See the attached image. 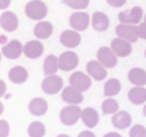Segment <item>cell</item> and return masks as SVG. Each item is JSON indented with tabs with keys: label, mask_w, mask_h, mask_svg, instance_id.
<instances>
[{
	"label": "cell",
	"mask_w": 146,
	"mask_h": 137,
	"mask_svg": "<svg viewBox=\"0 0 146 137\" xmlns=\"http://www.w3.org/2000/svg\"><path fill=\"white\" fill-rule=\"evenodd\" d=\"M129 80L136 86H145L146 85V71L140 67H135L129 71Z\"/></svg>",
	"instance_id": "cell-24"
},
{
	"label": "cell",
	"mask_w": 146,
	"mask_h": 137,
	"mask_svg": "<svg viewBox=\"0 0 146 137\" xmlns=\"http://www.w3.org/2000/svg\"><path fill=\"white\" fill-rule=\"evenodd\" d=\"M104 137H121L118 133H108V134H105Z\"/></svg>",
	"instance_id": "cell-36"
},
{
	"label": "cell",
	"mask_w": 146,
	"mask_h": 137,
	"mask_svg": "<svg viewBox=\"0 0 146 137\" xmlns=\"http://www.w3.org/2000/svg\"><path fill=\"white\" fill-rule=\"evenodd\" d=\"M115 34L117 36L123 38L129 42H136L139 40V34H137V26L130 23H120L115 28Z\"/></svg>",
	"instance_id": "cell-5"
},
{
	"label": "cell",
	"mask_w": 146,
	"mask_h": 137,
	"mask_svg": "<svg viewBox=\"0 0 146 137\" xmlns=\"http://www.w3.org/2000/svg\"><path fill=\"white\" fill-rule=\"evenodd\" d=\"M137 34H139V38L146 40V21L137 25Z\"/></svg>",
	"instance_id": "cell-31"
},
{
	"label": "cell",
	"mask_w": 146,
	"mask_h": 137,
	"mask_svg": "<svg viewBox=\"0 0 146 137\" xmlns=\"http://www.w3.org/2000/svg\"><path fill=\"white\" fill-rule=\"evenodd\" d=\"M113 126L120 128V130H124L127 127H130V124H131V115L129 113H126V111H118V113H115L113 115Z\"/></svg>",
	"instance_id": "cell-20"
},
{
	"label": "cell",
	"mask_w": 146,
	"mask_h": 137,
	"mask_svg": "<svg viewBox=\"0 0 146 137\" xmlns=\"http://www.w3.org/2000/svg\"><path fill=\"white\" fill-rule=\"evenodd\" d=\"M9 133V126L5 120H2V137H6Z\"/></svg>",
	"instance_id": "cell-33"
},
{
	"label": "cell",
	"mask_w": 146,
	"mask_h": 137,
	"mask_svg": "<svg viewBox=\"0 0 146 137\" xmlns=\"http://www.w3.org/2000/svg\"><path fill=\"white\" fill-rule=\"evenodd\" d=\"M82 115V111L78 105H69L66 108L62 109V113H60V120L64 126H75V124L79 121Z\"/></svg>",
	"instance_id": "cell-2"
},
{
	"label": "cell",
	"mask_w": 146,
	"mask_h": 137,
	"mask_svg": "<svg viewBox=\"0 0 146 137\" xmlns=\"http://www.w3.org/2000/svg\"><path fill=\"white\" fill-rule=\"evenodd\" d=\"M129 99L135 105L145 104L146 102V88H143V86H135L133 89L129 91Z\"/></svg>",
	"instance_id": "cell-23"
},
{
	"label": "cell",
	"mask_w": 146,
	"mask_h": 137,
	"mask_svg": "<svg viewBox=\"0 0 146 137\" xmlns=\"http://www.w3.org/2000/svg\"><path fill=\"white\" fill-rule=\"evenodd\" d=\"M0 25H2V28L5 31L13 32V31L18 29L19 21H18V18L13 12H3L2 16H0Z\"/></svg>",
	"instance_id": "cell-15"
},
{
	"label": "cell",
	"mask_w": 146,
	"mask_h": 137,
	"mask_svg": "<svg viewBox=\"0 0 146 137\" xmlns=\"http://www.w3.org/2000/svg\"><path fill=\"white\" fill-rule=\"evenodd\" d=\"M2 53L6 58L9 60H16L21 57V54L23 53V45L18 41V40H12L9 41L6 45H3Z\"/></svg>",
	"instance_id": "cell-10"
},
{
	"label": "cell",
	"mask_w": 146,
	"mask_h": 137,
	"mask_svg": "<svg viewBox=\"0 0 146 137\" xmlns=\"http://www.w3.org/2000/svg\"><path fill=\"white\" fill-rule=\"evenodd\" d=\"M78 137H95V134L92 133V131H89V130H86V131H82Z\"/></svg>",
	"instance_id": "cell-34"
},
{
	"label": "cell",
	"mask_w": 146,
	"mask_h": 137,
	"mask_svg": "<svg viewBox=\"0 0 146 137\" xmlns=\"http://www.w3.org/2000/svg\"><path fill=\"white\" fill-rule=\"evenodd\" d=\"M101 109H102V114H115L118 113V102L113 98H107L102 102Z\"/></svg>",
	"instance_id": "cell-28"
},
{
	"label": "cell",
	"mask_w": 146,
	"mask_h": 137,
	"mask_svg": "<svg viewBox=\"0 0 146 137\" xmlns=\"http://www.w3.org/2000/svg\"><path fill=\"white\" fill-rule=\"evenodd\" d=\"M5 89H6V83L2 80V93H3V95H5Z\"/></svg>",
	"instance_id": "cell-37"
},
{
	"label": "cell",
	"mask_w": 146,
	"mask_h": 137,
	"mask_svg": "<svg viewBox=\"0 0 146 137\" xmlns=\"http://www.w3.org/2000/svg\"><path fill=\"white\" fill-rule=\"evenodd\" d=\"M25 13L29 19H34V21H42L47 13H48V7L44 2L41 0H32V2L27 3L25 6Z\"/></svg>",
	"instance_id": "cell-1"
},
{
	"label": "cell",
	"mask_w": 146,
	"mask_h": 137,
	"mask_svg": "<svg viewBox=\"0 0 146 137\" xmlns=\"http://www.w3.org/2000/svg\"><path fill=\"white\" fill-rule=\"evenodd\" d=\"M58 69H60L58 58L56 56H53V54L47 56V58L44 61V73L47 74V76H50V74H56Z\"/></svg>",
	"instance_id": "cell-25"
},
{
	"label": "cell",
	"mask_w": 146,
	"mask_h": 137,
	"mask_svg": "<svg viewBox=\"0 0 146 137\" xmlns=\"http://www.w3.org/2000/svg\"><path fill=\"white\" fill-rule=\"evenodd\" d=\"M28 108H29V113L32 115L41 117V115H44L48 111V104H47L45 99H42V98H34L32 101L29 102Z\"/></svg>",
	"instance_id": "cell-17"
},
{
	"label": "cell",
	"mask_w": 146,
	"mask_h": 137,
	"mask_svg": "<svg viewBox=\"0 0 146 137\" xmlns=\"http://www.w3.org/2000/svg\"><path fill=\"white\" fill-rule=\"evenodd\" d=\"M41 88L47 95H56L57 92L63 89V79L57 74H50L42 80Z\"/></svg>",
	"instance_id": "cell-3"
},
{
	"label": "cell",
	"mask_w": 146,
	"mask_h": 137,
	"mask_svg": "<svg viewBox=\"0 0 146 137\" xmlns=\"http://www.w3.org/2000/svg\"><path fill=\"white\" fill-rule=\"evenodd\" d=\"M42 53H44V45L38 40L28 41L25 45H23V54H25L28 58H38Z\"/></svg>",
	"instance_id": "cell-14"
},
{
	"label": "cell",
	"mask_w": 146,
	"mask_h": 137,
	"mask_svg": "<svg viewBox=\"0 0 146 137\" xmlns=\"http://www.w3.org/2000/svg\"><path fill=\"white\" fill-rule=\"evenodd\" d=\"M96 57L101 63L107 67V69H111L117 66V54L113 51V48H108V47H101L96 53Z\"/></svg>",
	"instance_id": "cell-9"
},
{
	"label": "cell",
	"mask_w": 146,
	"mask_h": 137,
	"mask_svg": "<svg viewBox=\"0 0 146 137\" xmlns=\"http://www.w3.org/2000/svg\"><path fill=\"white\" fill-rule=\"evenodd\" d=\"M34 34L38 40L50 38L51 34H53V25L50 22H45V21H38V23H36L35 28H34Z\"/></svg>",
	"instance_id": "cell-19"
},
{
	"label": "cell",
	"mask_w": 146,
	"mask_h": 137,
	"mask_svg": "<svg viewBox=\"0 0 146 137\" xmlns=\"http://www.w3.org/2000/svg\"><path fill=\"white\" fill-rule=\"evenodd\" d=\"M69 22H70V26L73 29L80 32V31H85V29L89 26L91 16L86 13V12H75V13L70 16Z\"/></svg>",
	"instance_id": "cell-7"
},
{
	"label": "cell",
	"mask_w": 146,
	"mask_h": 137,
	"mask_svg": "<svg viewBox=\"0 0 146 137\" xmlns=\"http://www.w3.org/2000/svg\"><path fill=\"white\" fill-rule=\"evenodd\" d=\"M145 57H146V50H145Z\"/></svg>",
	"instance_id": "cell-41"
},
{
	"label": "cell",
	"mask_w": 146,
	"mask_h": 137,
	"mask_svg": "<svg viewBox=\"0 0 146 137\" xmlns=\"http://www.w3.org/2000/svg\"><path fill=\"white\" fill-rule=\"evenodd\" d=\"M111 48L117 54V57H127L131 54V42L120 38V36L111 41Z\"/></svg>",
	"instance_id": "cell-12"
},
{
	"label": "cell",
	"mask_w": 146,
	"mask_h": 137,
	"mask_svg": "<svg viewBox=\"0 0 146 137\" xmlns=\"http://www.w3.org/2000/svg\"><path fill=\"white\" fill-rule=\"evenodd\" d=\"M121 89V83L117 79H110L104 85V96H115Z\"/></svg>",
	"instance_id": "cell-26"
},
{
	"label": "cell",
	"mask_w": 146,
	"mask_h": 137,
	"mask_svg": "<svg viewBox=\"0 0 146 137\" xmlns=\"http://www.w3.org/2000/svg\"><path fill=\"white\" fill-rule=\"evenodd\" d=\"M145 21H146V13H145Z\"/></svg>",
	"instance_id": "cell-42"
},
{
	"label": "cell",
	"mask_w": 146,
	"mask_h": 137,
	"mask_svg": "<svg viewBox=\"0 0 146 137\" xmlns=\"http://www.w3.org/2000/svg\"><path fill=\"white\" fill-rule=\"evenodd\" d=\"M63 3L72 9L82 10V9H86L89 6V0H63Z\"/></svg>",
	"instance_id": "cell-29"
},
{
	"label": "cell",
	"mask_w": 146,
	"mask_h": 137,
	"mask_svg": "<svg viewBox=\"0 0 146 137\" xmlns=\"http://www.w3.org/2000/svg\"><path fill=\"white\" fill-rule=\"evenodd\" d=\"M60 42L67 48H76L80 44V35L78 31H64L60 35Z\"/></svg>",
	"instance_id": "cell-16"
},
{
	"label": "cell",
	"mask_w": 146,
	"mask_h": 137,
	"mask_svg": "<svg viewBox=\"0 0 146 137\" xmlns=\"http://www.w3.org/2000/svg\"><path fill=\"white\" fill-rule=\"evenodd\" d=\"M142 18H145L143 15V10L140 6H135L126 12H120L118 13V19L121 23H130V25H136L140 23Z\"/></svg>",
	"instance_id": "cell-4"
},
{
	"label": "cell",
	"mask_w": 146,
	"mask_h": 137,
	"mask_svg": "<svg viewBox=\"0 0 146 137\" xmlns=\"http://www.w3.org/2000/svg\"><path fill=\"white\" fill-rule=\"evenodd\" d=\"M143 115H145V117H146V105H145V107H143Z\"/></svg>",
	"instance_id": "cell-40"
},
{
	"label": "cell",
	"mask_w": 146,
	"mask_h": 137,
	"mask_svg": "<svg viewBox=\"0 0 146 137\" xmlns=\"http://www.w3.org/2000/svg\"><path fill=\"white\" fill-rule=\"evenodd\" d=\"M130 137H146V128L140 124H136L130 130Z\"/></svg>",
	"instance_id": "cell-30"
},
{
	"label": "cell",
	"mask_w": 146,
	"mask_h": 137,
	"mask_svg": "<svg viewBox=\"0 0 146 137\" xmlns=\"http://www.w3.org/2000/svg\"><path fill=\"white\" fill-rule=\"evenodd\" d=\"M9 79L13 83H16V85H21V83L28 80V71H27L25 67H22V66H15V67H12L10 71H9Z\"/></svg>",
	"instance_id": "cell-22"
},
{
	"label": "cell",
	"mask_w": 146,
	"mask_h": 137,
	"mask_svg": "<svg viewBox=\"0 0 146 137\" xmlns=\"http://www.w3.org/2000/svg\"><path fill=\"white\" fill-rule=\"evenodd\" d=\"M62 99L64 102L70 104V105H79L83 101V95L76 88H73V86H67V88H64L63 92H62Z\"/></svg>",
	"instance_id": "cell-13"
},
{
	"label": "cell",
	"mask_w": 146,
	"mask_h": 137,
	"mask_svg": "<svg viewBox=\"0 0 146 137\" xmlns=\"http://www.w3.org/2000/svg\"><path fill=\"white\" fill-rule=\"evenodd\" d=\"M45 127H44V124L40 122V121H34L29 124V127H28V134L29 137H42L45 134Z\"/></svg>",
	"instance_id": "cell-27"
},
{
	"label": "cell",
	"mask_w": 146,
	"mask_h": 137,
	"mask_svg": "<svg viewBox=\"0 0 146 137\" xmlns=\"http://www.w3.org/2000/svg\"><path fill=\"white\" fill-rule=\"evenodd\" d=\"M80 118H82L83 124L88 128H94L96 124H98V121H100V115H98V113H96L94 108H85L82 111Z\"/></svg>",
	"instance_id": "cell-21"
},
{
	"label": "cell",
	"mask_w": 146,
	"mask_h": 137,
	"mask_svg": "<svg viewBox=\"0 0 146 137\" xmlns=\"http://www.w3.org/2000/svg\"><path fill=\"white\" fill-rule=\"evenodd\" d=\"M57 137H70V136H67V134H58Z\"/></svg>",
	"instance_id": "cell-39"
},
{
	"label": "cell",
	"mask_w": 146,
	"mask_h": 137,
	"mask_svg": "<svg viewBox=\"0 0 146 137\" xmlns=\"http://www.w3.org/2000/svg\"><path fill=\"white\" fill-rule=\"evenodd\" d=\"M91 22H92L94 29L98 31V32H104L110 26V19L105 13H102V12H95V13L92 15Z\"/></svg>",
	"instance_id": "cell-18"
},
{
	"label": "cell",
	"mask_w": 146,
	"mask_h": 137,
	"mask_svg": "<svg viewBox=\"0 0 146 137\" xmlns=\"http://www.w3.org/2000/svg\"><path fill=\"white\" fill-rule=\"evenodd\" d=\"M2 44H3V45H6V44H7V41H6V36H5V35H2Z\"/></svg>",
	"instance_id": "cell-38"
},
{
	"label": "cell",
	"mask_w": 146,
	"mask_h": 137,
	"mask_svg": "<svg viewBox=\"0 0 146 137\" xmlns=\"http://www.w3.org/2000/svg\"><path fill=\"white\" fill-rule=\"evenodd\" d=\"M126 2L127 0H107V3L113 7H121V6L126 5Z\"/></svg>",
	"instance_id": "cell-32"
},
{
	"label": "cell",
	"mask_w": 146,
	"mask_h": 137,
	"mask_svg": "<svg viewBox=\"0 0 146 137\" xmlns=\"http://www.w3.org/2000/svg\"><path fill=\"white\" fill-rule=\"evenodd\" d=\"M9 5H10V0H0V6H2V9H6Z\"/></svg>",
	"instance_id": "cell-35"
},
{
	"label": "cell",
	"mask_w": 146,
	"mask_h": 137,
	"mask_svg": "<svg viewBox=\"0 0 146 137\" xmlns=\"http://www.w3.org/2000/svg\"><path fill=\"white\" fill-rule=\"evenodd\" d=\"M107 67L101 63L100 60H96V61H89V63L86 64V71L88 74L95 79V80H102L107 77Z\"/></svg>",
	"instance_id": "cell-11"
},
{
	"label": "cell",
	"mask_w": 146,
	"mask_h": 137,
	"mask_svg": "<svg viewBox=\"0 0 146 137\" xmlns=\"http://www.w3.org/2000/svg\"><path fill=\"white\" fill-rule=\"evenodd\" d=\"M78 64H79V57L73 51H66L58 57V66L63 71H70L73 69H76Z\"/></svg>",
	"instance_id": "cell-8"
},
{
	"label": "cell",
	"mask_w": 146,
	"mask_h": 137,
	"mask_svg": "<svg viewBox=\"0 0 146 137\" xmlns=\"http://www.w3.org/2000/svg\"><path fill=\"white\" fill-rule=\"evenodd\" d=\"M69 83L70 86H73V88H76L78 91L80 92H85V91H88L91 88V76L89 74H85L82 71H76V73H72V76L69 79Z\"/></svg>",
	"instance_id": "cell-6"
}]
</instances>
